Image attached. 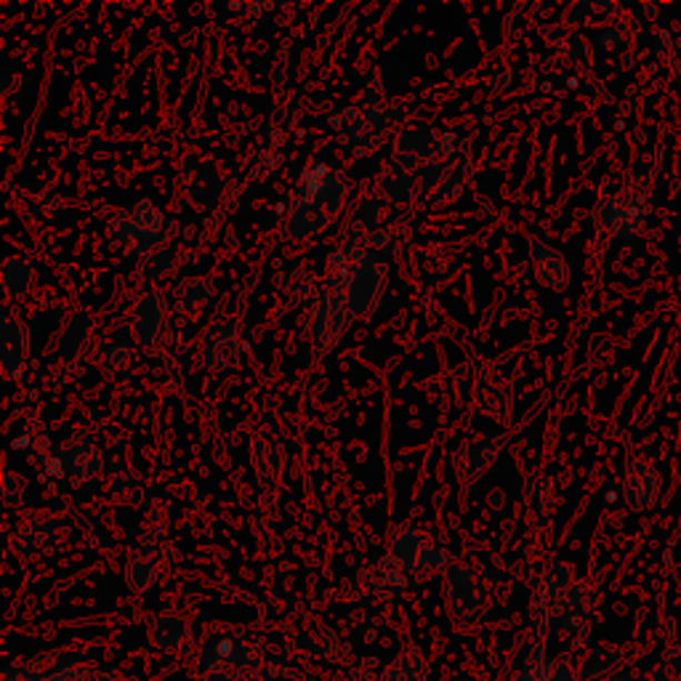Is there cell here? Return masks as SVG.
Returning a JSON list of instances; mask_svg holds the SVG:
<instances>
[{"instance_id": "obj_30", "label": "cell", "mask_w": 681, "mask_h": 681, "mask_svg": "<svg viewBox=\"0 0 681 681\" xmlns=\"http://www.w3.org/2000/svg\"><path fill=\"white\" fill-rule=\"evenodd\" d=\"M554 482L545 480L541 482V488L535 490V495H532V505H535V522L545 528V524L551 522V517H554Z\"/></svg>"}, {"instance_id": "obj_10", "label": "cell", "mask_w": 681, "mask_h": 681, "mask_svg": "<svg viewBox=\"0 0 681 681\" xmlns=\"http://www.w3.org/2000/svg\"><path fill=\"white\" fill-rule=\"evenodd\" d=\"M0 357H3V370L9 379H19L27 368L30 357V330L19 317H6L0 328Z\"/></svg>"}, {"instance_id": "obj_3", "label": "cell", "mask_w": 681, "mask_h": 681, "mask_svg": "<svg viewBox=\"0 0 681 681\" xmlns=\"http://www.w3.org/2000/svg\"><path fill=\"white\" fill-rule=\"evenodd\" d=\"M647 194L644 190H623L615 194H607L593 208V221L602 232L612 234L620 240H637L642 238L647 229Z\"/></svg>"}, {"instance_id": "obj_2", "label": "cell", "mask_w": 681, "mask_h": 681, "mask_svg": "<svg viewBox=\"0 0 681 681\" xmlns=\"http://www.w3.org/2000/svg\"><path fill=\"white\" fill-rule=\"evenodd\" d=\"M387 264L379 253L357 251L349 256L339 274V296L347 303L349 314L368 317L379 307V299L387 288Z\"/></svg>"}, {"instance_id": "obj_4", "label": "cell", "mask_w": 681, "mask_h": 681, "mask_svg": "<svg viewBox=\"0 0 681 681\" xmlns=\"http://www.w3.org/2000/svg\"><path fill=\"white\" fill-rule=\"evenodd\" d=\"M242 349H246V333L234 320H221L208 330L200 343V368L208 373H219L238 365Z\"/></svg>"}, {"instance_id": "obj_25", "label": "cell", "mask_w": 681, "mask_h": 681, "mask_svg": "<svg viewBox=\"0 0 681 681\" xmlns=\"http://www.w3.org/2000/svg\"><path fill=\"white\" fill-rule=\"evenodd\" d=\"M368 242L383 256L402 253L410 242V221H404V219L394 221V224L383 227V229H379V232L370 234Z\"/></svg>"}, {"instance_id": "obj_20", "label": "cell", "mask_w": 681, "mask_h": 681, "mask_svg": "<svg viewBox=\"0 0 681 681\" xmlns=\"http://www.w3.org/2000/svg\"><path fill=\"white\" fill-rule=\"evenodd\" d=\"M93 328V320L89 314H80L72 317L70 322L62 328V333H59L57 339V354H59V365H72V362L78 360L80 354H83L86 341H89Z\"/></svg>"}, {"instance_id": "obj_17", "label": "cell", "mask_w": 681, "mask_h": 681, "mask_svg": "<svg viewBox=\"0 0 681 681\" xmlns=\"http://www.w3.org/2000/svg\"><path fill=\"white\" fill-rule=\"evenodd\" d=\"M59 469H62V474L72 477V480H91L101 471L99 448H93L89 442L67 444L62 453H59Z\"/></svg>"}, {"instance_id": "obj_22", "label": "cell", "mask_w": 681, "mask_h": 681, "mask_svg": "<svg viewBox=\"0 0 681 681\" xmlns=\"http://www.w3.org/2000/svg\"><path fill=\"white\" fill-rule=\"evenodd\" d=\"M131 341L133 336H128V330L123 328H114L112 333L101 339L97 362L107 375L118 373V370H123L131 362Z\"/></svg>"}, {"instance_id": "obj_28", "label": "cell", "mask_w": 681, "mask_h": 681, "mask_svg": "<svg viewBox=\"0 0 681 681\" xmlns=\"http://www.w3.org/2000/svg\"><path fill=\"white\" fill-rule=\"evenodd\" d=\"M179 253H181L179 246L173 242V246H166L163 251L150 256V259L144 261V267H141V280L158 282V280L168 278V274H171L179 264Z\"/></svg>"}, {"instance_id": "obj_5", "label": "cell", "mask_w": 681, "mask_h": 681, "mask_svg": "<svg viewBox=\"0 0 681 681\" xmlns=\"http://www.w3.org/2000/svg\"><path fill=\"white\" fill-rule=\"evenodd\" d=\"M349 320L352 314L339 293H326L317 299L312 314V347L317 357L330 352L339 343L341 336L347 333Z\"/></svg>"}, {"instance_id": "obj_23", "label": "cell", "mask_w": 681, "mask_h": 681, "mask_svg": "<svg viewBox=\"0 0 681 681\" xmlns=\"http://www.w3.org/2000/svg\"><path fill=\"white\" fill-rule=\"evenodd\" d=\"M177 307L184 314H192V317L213 312V307H216V288H213V282L206 280V278L187 280L184 286L179 288V293H177Z\"/></svg>"}, {"instance_id": "obj_24", "label": "cell", "mask_w": 681, "mask_h": 681, "mask_svg": "<svg viewBox=\"0 0 681 681\" xmlns=\"http://www.w3.org/2000/svg\"><path fill=\"white\" fill-rule=\"evenodd\" d=\"M427 545H429L427 532L415 528L400 530V535H397L394 543H391V559H394L397 564H402V568H415L418 557L423 554Z\"/></svg>"}, {"instance_id": "obj_21", "label": "cell", "mask_w": 681, "mask_h": 681, "mask_svg": "<svg viewBox=\"0 0 681 681\" xmlns=\"http://www.w3.org/2000/svg\"><path fill=\"white\" fill-rule=\"evenodd\" d=\"M450 166H453V158L429 160L427 166L418 168L415 190H413V206L415 208H429V202L434 200V194L442 190L444 179H448Z\"/></svg>"}, {"instance_id": "obj_1", "label": "cell", "mask_w": 681, "mask_h": 681, "mask_svg": "<svg viewBox=\"0 0 681 681\" xmlns=\"http://www.w3.org/2000/svg\"><path fill=\"white\" fill-rule=\"evenodd\" d=\"M110 238L126 251L141 256H154L171 242V224L166 213L152 200H141L128 211H118L110 221Z\"/></svg>"}, {"instance_id": "obj_29", "label": "cell", "mask_w": 681, "mask_h": 681, "mask_svg": "<svg viewBox=\"0 0 681 681\" xmlns=\"http://www.w3.org/2000/svg\"><path fill=\"white\" fill-rule=\"evenodd\" d=\"M387 211H389V202L381 198V194H370V198H365L357 206V227H362L365 232H379V227L383 224V219H387Z\"/></svg>"}, {"instance_id": "obj_15", "label": "cell", "mask_w": 681, "mask_h": 681, "mask_svg": "<svg viewBox=\"0 0 681 681\" xmlns=\"http://www.w3.org/2000/svg\"><path fill=\"white\" fill-rule=\"evenodd\" d=\"M330 221H333V216H330L326 208H320L312 200H299V206L288 213L286 224H282V232H286V238L291 240H307L312 238V234L322 232Z\"/></svg>"}, {"instance_id": "obj_32", "label": "cell", "mask_w": 681, "mask_h": 681, "mask_svg": "<svg viewBox=\"0 0 681 681\" xmlns=\"http://www.w3.org/2000/svg\"><path fill=\"white\" fill-rule=\"evenodd\" d=\"M22 488H24V477L22 474H13L9 469L6 471V492H3V501L6 503H17L19 498H22Z\"/></svg>"}, {"instance_id": "obj_8", "label": "cell", "mask_w": 681, "mask_h": 681, "mask_svg": "<svg viewBox=\"0 0 681 681\" xmlns=\"http://www.w3.org/2000/svg\"><path fill=\"white\" fill-rule=\"evenodd\" d=\"M404 120H408V112H404L402 104L370 107V110L362 114V123L354 128V141L357 147H360L357 152H375V147H379L391 131H397Z\"/></svg>"}, {"instance_id": "obj_16", "label": "cell", "mask_w": 681, "mask_h": 681, "mask_svg": "<svg viewBox=\"0 0 681 681\" xmlns=\"http://www.w3.org/2000/svg\"><path fill=\"white\" fill-rule=\"evenodd\" d=\"M224 194V177H221L219 166L200 163L194 171H190V184H187V198H190L198 208H213L216 202Z\"/></svg>"}, {"instance_id": "obj_19", "label": "cell", "mask_w": 681, "mask_h": 681, "mask_svg": "<svg viewBox=\"0 0 681 681\" xmlns=\"http://www.w3.org/2000/svg\"><path fill=\"white\" fill-rule=\"evenodd\" d=\"M620 13L618 3L610 0H581V3H572L568 13H564V24L570 30H581V27H602L610 24Z\"/></svg>"}, {"instance_id": "obj_11", "label": "cell", "mask_w": 681, "mask_h": 681, "mask_svg": "<svg viewBox=\"0 0 681 681\" xmlns=\"http://www.w3.org/2000/svg\"><path fill=\"white\" fill-rule=\"evenodd\" d=\"M474 402L484 415L495 418V421H509L511 408H514V391L495 373L482 370L474 379Z\"/></svg>"}, {"instance_id": "obj_6", "label": "cell", "mask_w": 681, "mask_h": 681, "mask_svg": "<svg viewBox=\"0 0 681 681\" xmlns=\"http://www.w3.org/2000/svg\"><path fill=\"white\" fill-rule=\"evenodd\" d=\"M128 322H131V336L139 347H158L168 328V301L160 293H144L133 303Z\"/></svg>"}, {"instance_id": "obj_33", "label": "cell", "mask_w": 681, "mask_h": 681, "mask_svg": "<svg viewBox=\"0 0 681 681\" xmlns=\"http://www.w3.org/2000/svg\"><path fill=\"white\" fill-rule=\"evenodd\" d=\"M607 681H625V679H607Z\"/></svg>"}, {"instance_id": "obj_7", "label": "cell", "mask_w": 681, "mask_h": 681, "mask_svg": "<svg viewBox=\"0 0 681 681\" xmlns=\"http://www.w3.org/2000/svg\"><path fill=\"white\" fill-rule=\"evenodd\" d=\"M663 490V477H660L658 467L647 458H633L625 469L623 477V498L631 509L644 511L650 505H655Z\"/></svg>"}, {"instance_id": "obj_18", "label": "cell", "mask_w": 681, "mask_h": 681, "mask_svg": "<svg viewBox=\"0 0 681 681\" xmlns=\"http://www.w3.org/2000/svg\"><path fill=\"white\" fill-rule=\"evenodd\" d=\"M0 282H3V291L9 299H22L36 288L38 269L27 256H11L0 269Z\"/></svg>"}, {"instance_id": "obj_12", "label": "cell", "mask_w": 681, "mask_h": 681, "mask_svg": "<svg viewBox=\"0 0 681 681\" xmlns=\"http://www.w3.org/2000/svg\"><path fill=\"white\" fill-rule=\"evenodd\" d=\"M253 467L264 488H274L286 469V448L280 437L269 429H261L253 440Z\"/></svg>"}, {"instance_id": "obj_31", "label": "cell", "mask_w": 681, "mask_h": 681, "mask_svg": "<svg viewBox=\"0 0 681 681\" xmlns=\"http://www.w3.org/2000/svg\"><path fill=\"white\" fill-rule=\"evenodd\" d=\"M448 562H450L448 551H442L440 545L429 543L427 549H423V554L418 557L415 568H418V570H440V568H448Z\"/></svg>"}, {"instance_id": "obj_14", "label": "cell", "mask_w": 681, "mask_h": 681, "mask_svg": "<svg viewBox=\"0 0 681 681\" xmlns=\"http://www.w3.org/2000/svg\"><path fill=\"white\" fill-rule=\"evenodd\" d=\"M62 535L64 530L57 522H51V519H32L24 530H19L11 545L13 551H19V557H38L53 549V545L62 541Z\"/></svg>"}, {"instance_id": "obj_26", "label": "cell", "mask_w": 681, "mask_h": 681, "mask_svg": "<svg viewBox=\"0 0 681 681\" xmlns=\"http://www.w3.org/2000/svg\"><path fill=\"white\" fill-rule=\"evenodd\" d=\"M469 177H471V158H469V152H458L455 158H453V166H450V171H448V179H444L442 190L434 194V200L429 202V208L440 206V202H444V200H453L455 194L463 190V184H467Z\"/></svg>"}, {"instance_id": "obj_9", "label": "cell", "mask_w": 681, "mask_h": 681, "mask_svg": "<svg viewBox=\"0 0 681 681\" xmlns=\"http://www.w3.org/2000/svg\"><path fill=\"white\" fill-rule=\"evenodd\" d=\"M505 434H480L474 440L463 442V448L455 455V471L461 482H477L492 467L498 453L503 450Z\"/></svg>"}, {"instance_id": "obj_34", "label": "cell", "mask_w": 681, "mask_h": 681, "mask_svg": "<svg viewBox=\"0 0 681 681\" xmlns=\"http://www.w3.org/2000/svg\"><path fill=\"white\" fill-rule=\"evenodd\" d=\"M679 644H681V633H679Z\"/></svg>"}, {"instance_id": "obj_27", "label": "cell", "mask_w": 681, "mask_h": 681, "mask_svg": "<svg viewBox=\"0 0 681 681\" xmlns=\"http://www.w3.org/2000/svg\"><path fill=\"white\" fill-rule=\"evenodd\" d=\"M623 655L615 647H597L589 658L583 660V677L585 679H610L620 669Z\"/></svg>"}, {"instance_id": "obj_13", "label": "cell", "mask_w": 681, "mask_h": 681, "mask_svg": "<svg viewBox=\"0 0 681 681\" xmlns=\"http://www.w3.org/2000/svg\"><path fill=\"white\" fill-rule=\"evenodd\" d=\"M530 261L538 280L551 291H564L570 286V264L562 251L545 246L543 240H530Z\"/></svg>"}]
</instances>
